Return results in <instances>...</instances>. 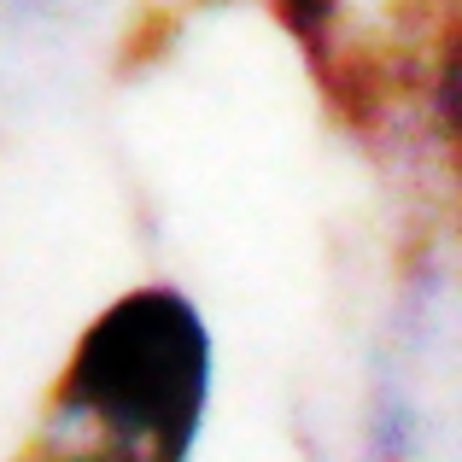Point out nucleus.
<instances>
[{"label":"nucleus","instance_id":"nucleus-1","mask_svg":"<svg viewBox=\"0 0 462 462\" xmlns=\"http://www.w3.org/2000/svg\"><path fill=\"white\" fill-rule=\"evenodd\" d=\"M205 410V328L176 293H129L82 334L59 421L100 457L181 462Z\"/></svg>","mask_w":462,"mask_h":462},{"label":"nucleus","instance_id":"nucleus-3","mask_svg":"<svg viewBox=\"0 0 462 462\" xmlns=\"http://www.w3.org/2000/svg\"><path fill=\"white\" fill-rule=\"evenodd\" d=\"M374 462H404V451H393V445H386V451H381V457H374Z\"/></svg>","mask_w":462,"mask_h":462},{"label":"nucleus","instance_id":"nucleus-2","mask_svg":"<svg viewBox=\"0 0 462 462\" xmlns=\"http://www.w3.org/2000/svg\"><path fill=\"white\" fill-rule=\"evenodd\" d=\"M433 124L451 158H462V0H445L439 42H433Z\"/></svg>","mask_w":462,"mask_h":462}]
</instances>
